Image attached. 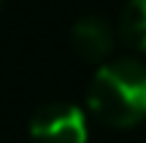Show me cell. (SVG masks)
Here are the masks:
<instances>
[{"label": "cell", "mask_w": 146, "mask_h": 143, "mask_svg": "<svg viewBox=\"0 0 146 143\" xmlns=\"http://www.w3.org/2000/svg\"><path fill=\"white\" fill-rule=\"evenodd\" d=\"M89 111L108 127H133L146 119V65L111 59L100 65L87 92Z\"/></svg>", "instance_id": "6da1fadb"}, {"label": "cell", "mask_w": 146, "mask_h": 143, "mask_svg": "<svg viewBox=\"0 0 146 143\" xmlns=\"http://www.w3.org/2000/svg\"><path fill=\"white\" fill-rule=\"evenodd\" d=\"M87 119L73 103H46L30 119L35 143H87Z\"/></svg>", "instance_id": "7a4b0ae2"}, {"label": "cell", "mask_w": 146, "mask_h": 143, "mask_svg": "<svg viewBox=\"0 0 146 143\" xmlns=\"http://www.w3.org/2000/svg\"><path fill=\"white\" fill-rule=\"evenodd\" d=\"M70 41L78 57L89 59V62H100L114 49V30L103 16H84L73 24Z\"/></svg>", "instance_id": "3957f363"}, {"label": "cell", "mask_w": 146, "mask_h": 143, "mask_svg": "<svg viewBox=\"0 0 146 143\" xmlns=\"http://www.w3.org/2000/svg\"><path fill=\"white\" fill-rule=\"evenodd\" d=\"M119 35L135 51H146V0H127L119 14Z\"/></svg>", "instance_id": "277c9868"}]
</instances>
